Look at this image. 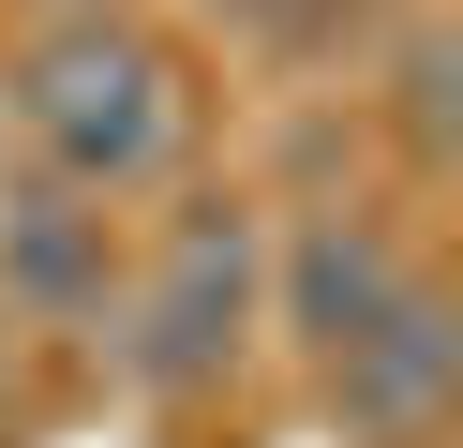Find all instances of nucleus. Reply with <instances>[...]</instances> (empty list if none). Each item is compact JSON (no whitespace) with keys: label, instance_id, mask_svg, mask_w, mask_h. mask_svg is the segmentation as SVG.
Instances as JSON below:
<instances>
[{"label":"nucleus","instance_id":"1","mask_svg":"<svg viewBox=\"0 0 463 448\" xmlns=\"http://www.w3.org/2000/svg\"><path fill=\"white\" fill-rule=\"evenodd\" d=\"M15 105H31L45 179H75V195H135V179L180 149V75H165V45L120 30V15H61L31 45V75H15Z\"/></svg>","mask_w":463,"mask_h":448},{"label":"nucleus","instance_id":"2","mask_svg":"<svg viewBox=\"0 0 463 448\" xmlns=\"http://www.w3.org/2000/svg\"><path fill=\"white\" fill-rule=\"evenodd\" d=\"M254 299H269L254 224H240V209H194V224L150 254V284L120 299V358H135V388H210L224 358L254 344Z\"/></svg>","mask_w":463,"mask_h":448},{"label":"nucleus","instance_id":"3","mask_svg":"<svg viewBox=\"0 0 463 448\" xmlns=\"http://www.w3.org/2000/svg\"><path fill=\"white\" fill-rule=\"evenodd\" d=\"M449 358H463L449 299H433V284H403L389 314H373L359 344L329 358V404L359 418V434H433V418H449Z\"/></svg>","mask_w":463,"mask_h":448},{"label":"nucleus","instance_id":"4","mask_svg":"<svg viewBox=\"0 0 463 448\" xmlns=\"http://www.w3.org/2000/svg\"><path fill=\"white\" fill-rule=\"evenodd\" d=\"M0 284L31 299V314H105V195H75V179H15L0 195Z\"/></svg>","mask_w":463,"mask_h":448},{"label":"nucleus","instance_id":"5","mask_svg":"<svg viewBox=\"0 0 463 448\" xmlns=\"http://www.w3.org/2000/svg\"><path fill=\"white\" fill-rule=\"evenodd\" d=\"M403 284H419V269H403L373 224H299V239H284V329L314 344V374H329V358L359 344V329L389 314Z\"/></svg>","mask_w":463,"mask_h":448},{"label":"nucleus","instance_id":"6","mask_svg":"<svg viewBox=\"0 0 463 448\" xmlns=\"http://www.w3.org/2000/svg\"><path fill=\"white\" fill-rule=\"evenodd\" d=\"M210 15H224V30H254V45H329L359 0H210Z\"/></svg>","mask_w":463,"mask_h":448},{"label":"nucleus","instance_id":"7","mask_svg":"<svg viewBox=\"0 0 463 448\" xmlns=\"http://www.w3.org/2000/svg\"><path fill=\"white\" fill-rule=\"evenodd\" d=\"M45 15H105V0H45Z\"/></svg>","mask_w":463,"mask_h":448}]
</instances>
